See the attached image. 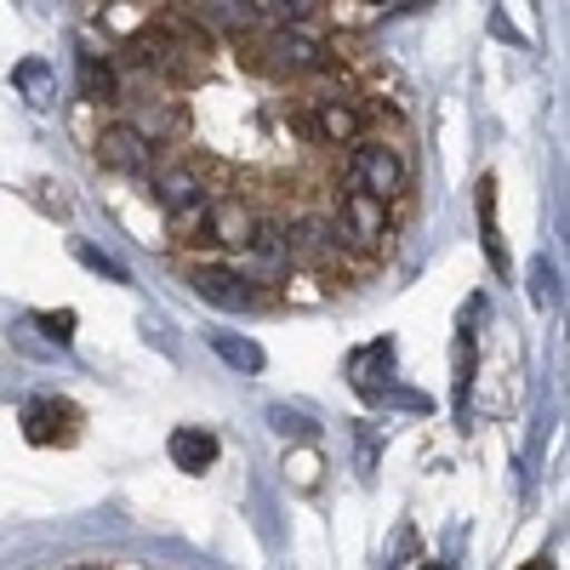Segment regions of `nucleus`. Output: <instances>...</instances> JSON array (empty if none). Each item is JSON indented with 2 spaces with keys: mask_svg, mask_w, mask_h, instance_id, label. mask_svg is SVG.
I'll list each match as a JSON object with an SVG mask.
<instances>
[{
  "mask_svg": "<svg viewBox=\"0 0 570 570\" xmlns=\"http://www.w3.org/2000/svg\"><path fill=\"white\" fill-rule=\"evenodd\" d=\"M263 58H274L285 75H314V69L331 63V46L320 35H308V29H274L268 46H263Z\"/></svg>",
  "mask_w": 570,
  "mask_h": 570,
  "instance_id": "6e6552de",
  "label": "nucleus"
},
{
  "mask_svg": "<svg viewBox=\"0 0 570 570\" xmlns=\"http://www.w3.org/2000/svg\"><path fill=\"white\" fill-rule=\"evenodd\" d=\"M303 137L314 142H360V109L337 104V98H320L303 109Z\"/></svg>",
  "mask_w": 570,
  "mask_h": 570,
  "instance_id": "9b49d317",
  "label": "nucleus"
},
{
  "mask_svg": "<svg viewBox=\"0 0 570 570\" xmlns=\"http://www.w3.org/2000/svg\"><path fill=\"white\" fill-rule=\"evenodd\" d=\"M80 98L86 104H115V63L98 52H80Z\"/></svg>",
  "mask_w": 570,
  "mask_h": 570,
  "instance_id": "2eb2a0df",
  "label": "nucleus"
},
{
  "mask_svg": "<svg viewBox=\"0 0 570 570\" xmlns=\"http://www.w3.org/2000/svg\"><path fill=\"white\" fill-rule=\"evenodd\" d=\"M268 422H274V434H285V440H314V422L303 411H292V405H268Z\"/></svg>",
  "mask_w": 570,
  "mask_h": 570,
  "instance_id": "4be33fe9",
  "label": "nucleus"
},
{
  "mask_svg": "<svg viewBox=\"0 0 570 570\" xmlns=\"http://www.w3.org/2000/svg\"><path fill=\"white\" fill-rule=\"evenodd\" d=\"M468 389H473V331L456 337V416L468 428Z\"/></svg>",
  "mask_w": 570,
  "mask_h": 570,
  "instance_id": "6ab92c4d",
  "label": "nucleus"
},
{
  "mask_svg": "<svg viewBox=\"0 0 570 570\" xmlns=\"http://www.w3.org/2000/svg\"><path fill=\"white\" fill-rule=\"evenodd\" d=\"M348 188L376 195V200H394L400 188H405L400 149H389V142H354V155H348Z\"/></svg>",
  "mask_w": 570,
  "mask_h": 570,
  "instance_id": "f03ea898",
  "label": "nucleus"
},
{
  "mask_svg": "<svg viewBox=\"0 0 570 570\" xmlns=\"http://www.w3.org/2000/svg\"><path fill=\"white\" fill-rule=\"evenodd\" d=\"M354 389L365 400H383V389H394V343H371L354 354Z\"/></svg>",
  "mask_w": 570,
  "mask_h": 570,
  "instance_id": "4468645a",
  "label": "nucleus"
},
{
  "mask_svg": "<svg viewBox=\"0 0 570 570\" xmlns=\"http://www.w3.org/2000/svg\"><path fill=\"white\" fill-rule=\"evenodd\" d=\"M422 570H445V564H440V559H422Z\"/></svg>",
  "mask_w": 570,
  "mask_h": 570,
  "instance_id": "a878e982",
  "label": "nucleus"
},
{
  "mask_svg": "<svg viewBox=\"0 0 570 570\" xmlns=\"http://www.w3.org/2000/svg\"><path fill=\"white\" fill-rule=\"evenodd\" d=\"M337 228H343V240H348L354 252H376V246L389 240V200L348 188L343 206H337Z\"/></svg>",
  "mask_w": 570,
  "mask_h": 570,
  "instance_id": "39448f33",
  "label": "nucleus"
},
{
  "mask_svg": "<svg viewBox=\"0 0 570 570\" xmlns=\"http://www.w3.org/2000/svg\"><path fill=\"white\" fill-rule=\"evenodd\" d=\"M35 325L46 331V343H58V348L75 343V314H69V308H58V314H35Z\"/></svg>",
  "mask_w": 570,
  "mask_h": 570,
  "instance_id": "5701e85b",
  "label": "nucleus"
},
{
  "mask_svg": "<svg viewBox=\"0 0 570 570\" xmlns=\"http://www.w3.org/2000/svg\"><path fill=\"white\" fill-rule=\"evenodd\" d=\"M149 160H155V142L142 137L131 120H115V126L98 131V166H104V171L137 177V171H149Z\"/></svg>",
  "mask_w": 570,
  "mask_h": 570,
  "instance_id": "423d86ee",
  "label": "nucleus"
},
{
  "mask_svg": "<svg viewBox=\"0 0 570 570\" xmlns=\"http://www.w3.org/2000/svg\"><path fill=\"white\" fill-rule=\"evenodd\" d=\"M183 18L195 23V29H217V35H246L263 7L257 0H183Z\"/></svg>",
  "mask_w": 570,
  "mask_h": 570,
  "instance_id": "9d476101",
  "label": "nucleus"
},
{
  "mask_svg": "<svg viewBox=\"0 0 570 570\" xmlns=\"http://www.w3.org/2000/svg\"><path fill=\"white\" fill-rule=\"evenodd\" d=\"M473 206H480V234H485V257L497 268H508L502 257V234H497V177H480V195H473Z\"/></svg>",
  "mask_w": 570,
  "mask_h": 570,
  "instance_id": "f3484780",
  "label": "nucleus"
},
{
  "mask_svg": "<svg viewBox=\"0 0 570 570\" xmlns=\"http://www.w3.org/2000/svg\"><path fill=\"white\" fill-rule=\"evenodd\" d=\"M257 7H263V18H274L279 29H303L308 12H314V0H257Z\"/></svg>",
  "mask_w": 570,
  "mask_h": 570,
  "instance_id": "aec40b11",
  "label": "nucleus"
},
{
  "mask_svg": "<svg viewBox=\"0 0 570 570\" xmlns=\"http://www.w3.org/2000/svg\"><path fill=\"white\" fill-rule=\"evenodd\" d=\"M188 285H195V297H206L223 314H240V308L263 303V292L234 263H188Z\"/></svg>",
  "mask_w": 570,
  "mask_h": 570,
  "instance_id": "7ed1b4c3",
  "label": "nucleus"
},
{
  "mask_svg": "<svg viewBox=\"0 0 570 570\" xmlns=\"http://www.w3.org/2000/svg\"><path fill=\"white\" fill-rule=\"evenodd\" d=\"M75 257L91 268V274H104V279H115V285H131V274L109 257V252H98V246H91V240H75Z\"/></svg>",
  "mask_w": 570,
  "mask_h": 570,
  "instance_id": "412c9836",
  "label": "nucleus"
},
{
  "mask_svg": "<svg viewBox=\"0 0 570 570\" xmlns=\"http://www.w3.org/2000/svg\"><path fill=\"white\" fill-rule=\"evenodd\" d=\"M166 456L183 473H206V468H217V434H206V428H171Z\"/></svg>",
  "mask_w": 570,
  "mask_h": 570,
  "instance_id": "ddd939ff",
  "label": "nucleus"
},
{
  "mask_svg": "<svg viewBox=\"0 0 570 570\" xmlns=\"http://www.w3.org/2000/svg\"><path fill=\"white\" fill-rule=\"evenodd\" d=\"M155 200H160V212L171 217V228L188 234V228H200V223H206L212 188L200 183L195 166H171V171H160V183H155Z\"/></svg>",
  "mask_w": 570,
  "mask_h": 570,
  "instance_id": "f257e3e1",
  "label": "nucleus"
},
{
  "mask_svg": "<svg viewBox=\"0 0 570 570\" xmlns=\"http://www.w3.org/2000/svg\"><path fill=\"white\" fill-rule=\"evenodd\" d=\"M212 348H217V360H223V365H234V371H252V376L268 365V354H263L252 337H234V331H212Z\"/></svg>",
  "mask_w": 570,
  "mask_h": 570,
  "instance_id": "dca6fc26",
  "label": "nucleus"
},
{
  "mask_svg": "<svg viewBox=\"0 0 570 570\" xmlns=\"http://www.w3.org/2000/svg\"><path fill=\"white\" fill-rule=\"evenodd\" d=\"M23 434H29V445H69L80 434V411L69 400H29L23 405Z\"/></svg>",
  "mask_w": 570,
  "mask_h": 570,
  "instance_id": "1a4fd4ad",
  "label": "nucleus"
},
{
  "mask_svg": "<svg viewBox=\"0 0 570 570\" xmlns=\"http://www.w3.org/2000/svg\"><path fill=\"white\" fill-rule=\"evenodd\" d=\"M383 400H394L405 411H428V394H411V389H383Z\"/></svg>",
  "mask_w": 570,
  "mask_h": 570,
  "instance_id": "b1692460",
  "label": "nucleus"
},
{
  "mask_svg": "<svg viewBox=\"0 0 570 570\" xmlns=\"http://www.w3.org/2000/svg\"><path fill=\"white\" fill-rule=\"evenodd\" d=\"M234 268H240V274L257 285V292H263V285H279V279H285V268H292V252H285V223L257 217L246 252H234Z\"/></svg>",
  "mask_w": 570,
  "mask_h": 570,
  "instance_id": "20e7f679",
  "label": "nucleus"
},
{
  "mask_svg": "<svg viewBox=\"0 0 570 570\" xmlns=\"http://www.w3.org/2000/svg\"><path fill=\"white\" fill-rule=\"evenodd\" d=\"M86 570H91V564H86Z\"/></svg>",
  "mask_w": 570,
  "mask_h": 570,
  "instance_id": "bb28decb",
  "label": "nucleus"
},
{
  "mask_svg": "<svg viewBox=\"0 0 570 570\" xmlns=\"http://www.w3.org/2000/svg\"><path fill=\"white\" fill-rule=\"evenodd\" d=\"M285 252H292V263H325L331 252H337V240H331V217H292L285 223Z\"/></svg>",
  "mask_w": 570,
  "mask_h": 570,
  "instance_id": "f8f14e48",
  "label": "nucleus"
},
{
  "mask_svg": "<svg viewBox=\"0 0 570 570\" xmlns=\"http://www.w3.org/2000/svg\"><path fill=\"white\" fill-rule=\"evenodd\" d=\"M525 570H553V564H548V559H531V564H525Z\"/></svg>",
  "mask_w": 570,
  "mask_h": 570,
  "instance_id": "393cba45",
  "label": "nucleus"
},
{
  "mask_svg": "<svg viewBox=\"0 0 570 570\" xmlns=\"http://www.w3.org/2000/svg\"><path fill=\"white\" fill-rule=\"evenodd\" d=\"M206 240L217 246V252H246V240H252V228H257V212L240 200V195H217L212 206H206Z\"/></svg>",
  "mask_w": 570,
  "mask_h": 570,
  "instance_id": "0eeeda50",
  "label": "nucleus"
},
{
  "mask_svg": "<svg viewBox=\"0 0 570 570\" xmlns=\"http://www.w3.org/2000/svg\"><path fill=\"white\" fill-rule=\"evenodd\" d=\"M12 86L23 91V98H29L35 109L52 104V69H46V58H23V63L12 69Z\"/></svg>",
  "mask_w": 570,
  "mask_h": 570,
  "instance_id": "a211bd4d",
  "label": "nucleus"
}]
</instances>
